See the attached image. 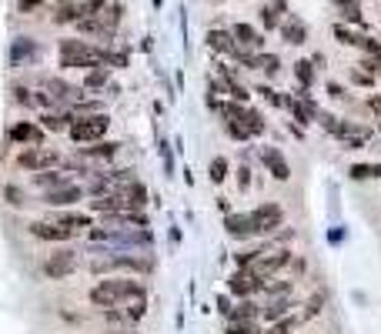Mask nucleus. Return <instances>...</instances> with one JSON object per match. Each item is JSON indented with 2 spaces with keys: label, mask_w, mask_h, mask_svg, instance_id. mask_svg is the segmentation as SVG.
Segmentation results:
<instances>
[{
  "label": "nucleus",
  "mask_w": 381,
  "mask_h": 334,
  "mask_svg": "<svg viewBox=\"0 0 381 334\" xmlns=\"http://www.w3.org/2000/svg\"><path fill=\"white\" fill-rule=\"evenodd\" d=\"M148 281L141 277H131V274H114V277H101L91 291H87V301L97 311H107V307H121L127 301H138V298H148Z\"/></svg>",
  "instance_id": "f257e3e1"
},
{
  "label": "nucleus",
  "mask_w": 381,
  "mask_h": 334,
  "mask_svg": "<svg viewBox=\"0 0 381 334\" xmlns=\"http://www.w3.org/2000/svg\"><path fill=\"white\" fill-rule=\"evenodd\" d=\"M87 271L94 277H114V274H131V277H144L154 271V258H148L144 251H104L91 258Z\"/></svg>",
  "instance_id": "f03ea898"
},
{
  "label": "nucleus",
  "mask_w": 381,
  "mask_h": 334,
  "mask_svg": "<svg viewBox=\"0 0 381 334\" xmlns=\"http://www.w3.org/2000/svg\"><path fill=\"white\" fill-rule=\"evenodd\" d=\"M97 64H101V47L87 44L80 37L57 41V67H64V71H91Z\"/></svg>",
  "instance_id": "7ed1b4c3"
},
{
  "label": "nucleus",
  "mask_w": 381,
  "mask_h": 334,
  "mask_svg": "<svg viewBox=\"0 0 381 334\" xmlns=\"http://www.w3.org/2000/svg\"><path fill=\"white\" fill-rule=\"evenodd\" d=\"M80 268H84V258H80L77 247H57V251H50V254L37 264L41 277H47V281H67V277L77 274Z\"/></svg>",
  "instance_id": "20e7f679"
},
{
  "label": "nucleus",
  "mask_w": 381,
  "mask_h": 334,
  "mask_svg": "<svg viewBox=\"0 0 381 334\" xmlns=\"http://www.w3.org/2000/svg\"><path fill=\"white\" fill-rule=\"evenodd\" d=\"M64 164V154L57 147H24V151L14 157V167L17 170H27V174H41V170H54V167Z\"/></svg>",
  "instance_id": "39448f33"
},
{
  "label": "nucleus",
  "mask_w": 381,
  "mask_h": 334,
  "mask_svg": "<svg viewBox=\"0 0 381 334\" xmlns=\"http://www.w3.org/2000/svg\"><path fill=\"white\" fill-rule=\"evenodd\" d=\"M251 224H254V238H271L278 228H285V204H278V201H261L254 204L251 211Z\"/></svg>",
  "instance_id": "423d86ee"
},
{
  "label": "nucleus",
  "mask_w": 381,
  "mask_h": 334,
  "mask_svg": "<svg viewBox=\"0 0 381 334\" xmlns=\"http://www.w3.org/2000/svg\"><path fill=\"white\" fill-rule=\"evenodd\" d=\"M107 131H110V117L107 114H91V117H77L67 127V137H71V144L84 147V144H94V140H104Z\"/></svg>",
  "instance_id": "0eeeda50"
},
{
  "label": "nucleus",
  "mask_w": 381,
  "mask_h": 334,
  "mask_svg": "<svg viewBox=\"0 0 381 334\" xmlns=\"http://www.w3.org/2000/svg\"><path fill=\"white\" fill-rule=\"evenodd\" d=\"M261 288H264V277L254 274V268H234L228 274V294L234 301H241V298H258Z\"/></svg>",
  "instance_id": "6e6552de"
},
{
  "label": "nucleus",
  "mask_w": 381,
  "mask_h": 334,
  "mask_svg": "<svg viewBox=\"0 0 381 334\" xmlns=\"http://www.w3.org/2000/svg\"><path fill=\"white\" fill-rule=\"evenodd\" d=\"M258 164L268 170V177L271 181H291V161L285 157V151L281 147H275V144H264V147H258Z\"/></svg>",
  "instance_id": "1a4fd4ad"
},
{
  "label": "nucleus",
  "mask_w": 381,
  "mask_h": 334,
  "mask_svg": "<svg viewBox=\"0 0 381 334\" xmlns=\"http://www.w3.org/2000/svg\"><path fill=\"white\" fill-rule=\"evenodd\" d=\"M27 234H31L34 241H44V244H71L77 238V231L64 228V224H54V221H47V217L31 221V224H27Z\"/></svg>",
  "instance_id": "9d476101"
},
{
  "label": "nucleus",
  "mask_w": 381,
  "mask_h": 334,
  "mask_svg": "<svg viewBox=\"0 0 381 334\" xmlns=\"http://www.w3.org/2000/svg\"><path fill=\"white\" fill-rule=\"evenodd\" d=\"M291 258H294V251L291 247H271V251H264L254 264V274H261L264 281L268 277H278V274H285L291 268Z\"/></svg>",
  "instance_id": "9b49d317"
},
{
  "label": "nucleus",
  "mask_w": 381,
  "mask_h": 334,
  "mask_svg": "<svg viewBox=\"0 0 381 334\" xmlns=\"http://www.w3.org/2000/svg\"><path fill=\"white\" fill-rule=\"evenodd\" d=\"M87 201V194H84V184H64V187H54V191H44L41 194V204H47V208H77V204H84Z\"/></svg>",
  "instance_id": "f8f14e48"
},
{
  "label": "nucleus",
  "mask_w": 381,
  "mask_h": 334,
  "mask_svg": "<svg viewBox=\"0 0 381 334\" xmlns=\"http://www.w3.org/2000/svg\"><path fill=\"white\" fill-rule=\"evenodd\" d=\"M74 154L77 157H84L87 164H94V167H101V164H107V161H114L117 154H121V140H94V144H84V147H74Z\"/></svg>",
  "instance_id": "ddd939ff"
},
{
  "label": "nucleus",
  "mask_w": 381,
  "mask_h": 334,
  "mask_svg": "<svg viewBox=\"0 0 381 334\" xmlns=\"http://www.w3.org/2000/svg\"><path fill=\"white\" fill-rule=\"evenodd\" d=\"M7 137H10V144H17V147H41L47 131L37 121H17V124H10Z\"/></svg>",
  "instance_id": "4468645a"
},
{
  "label": "nucleus",
  "mask_w": 381,
  "mask_h": 334,
  "mask_svg": "<svg viewBox=\"0 0 381 334\" xmlns=\"http://www.w3.org/2000/svg\"><path fill=\"white\" fill-rule=\"evenodd\" d=\"M228 31H231L234 44L241 47V50H251V54L264 50V34H261L254 24H247V20H238V24H231Z\"/></svg>",
  "instance_id": "2eb2a0df"
},
{
  "label": "nucleus",
  "mask_w": 381,
  "mask_h": 334,
  "mask_svg": "<svg viewBox=\"0 0 381 334\" xmlns=\"http://www.w3.org/2000/svg\"><path fill=\"white\" fill-rule=\"evenodd\" d=\"M224 234H228L231 241H254V224H251V217H247V211L238 214V211H231L224 214Z\"/></svg>",
  "instance_id": "dca6fc26"
},
{
  "label": "nucleus",
  "mask_w": 381,
  "mask_h": 334,
  "mask_svg": "<svg viewBox=\"0 0 381 334\" xmlns=\"http://www.w3.org/2000/svg\"><path fill=\"white\" fill-rule=\"evenodd\" d=\"M294 307H298L294 294L291 298H268V301H261V324H275V321L288 318V314H294Z\"/></svg>",
  "instance_id": "f3484780"
},
{
  "label": "nucleus",
  "mask_w": 381,
  "mask_h": 334,
  "mask_svg": "<svg viewBox=\"0 0 381 334\" xmlns=\"http://www.w3.org/2000/svg\"><path fill=\"white\" fill-rule=\"evenodd\" d=\"M47 221H54V224H64V228H71V231H87L94 228V214L91 211H74V208H61V211H54Z\"/></svg>",
  "instance_id": "a211bd4d"
},
{
  "label": "nucleus",
  "mask_w": 381,
  "mask_h": 334,
  "mask_svg": "<svg viewBox=\"0 0 381 334\" xmlns=\"http://www.w3.org/2000/svg\"><path fill=\"white\" fill-rule=\"evenodd\" d=\"M278 34H281V41H285V44H291V47L308 44V24L298 14L285 17V20H281V27H278Z\"/></svg>",
  "instance_id": "6ab92c4d"
},
{
  "label": "nucleus",
  "mask_w": 381,
  "mask_h": 334,
  "mask_svg": "<svg viewBox=\"0 0 381 334\" xmlns=\"http://www.w3.org/2000/svg\"><path fill=\"white\" fill-rule=\"evenodd\" d=\"M204 44L211 47L217 57H224V61H231V57H234V50H238V44H234L231 31H224V27H211V31L204 34Z\"/></svg>",
  "instance_id": "aec40b11"
},
{
  "label": "nucleus",
  "mask_w": 381,
  "mask_h": 334,
  "mask_svg": "<svg viewBox=\"0 0 381 334\" xmlns=\"http://www.w3.org/2000/svg\"><path fill=\"white\" fill-rule=\"evenodd\" d=\"M124 201H127V211H148V201H151V191H148V184L134 177L131 184H124L121 187Z\"/></svg>",
  "instance_id": "412c9836"
},
{
  "label": "nucleus",
  "mask_w": 381,
  "mask_h": 334,
  "mask_svg": "<svg viewBox=\"0 0 381 334\" xmlns=\"http://www.w3.org/2000/svg\"><path fill=\"white\" fill-rule=\"evenodd\" d=\"M258 14H261V27H264V31H278L281 20L288 17V0H268Z\"/></svg>",
  "instance_id": "4be33fe9"
},
{
  "label": "nucleus",
  "mask_w": 381,
  "mask_h": 334,
  "mask_svg": "<svg viewBox=\"0 0 381 334\" xmlns=\"http://www.w3.org/2000/svg\"><path fill=\"white\" fill-rule=\"evenodd\" d=\"M74 177L71 174H64L61 167H54V170H41V174H31V187H37L41 194L44 191H54V187H64V184H71Z\"/></svg>",
  "instance_id": "5701e85b"
},
{
  "label": "nucleus",
  "mask_w": 381,
  "mask_h": 334,
  "mask_svg": "<svg viewBox=\"0 0 381 334\" xmlns=\"http://www.w3.org/2000/svg\"><path fill=\"white\" fill-rule=\"evenodd\" d=\"M335 10L341 14V24H354L365 34V14H361V0H331Z\"/></svg>",
  "instance_id": "b1692460"
},
{
  "label": "nucleus",
  "mask_w": 381,
  "mask_h": 334,
  "mask_svg": "<svg viewBox=\"0 0 381 334\" xmlns=\"http://www.w3.org/2000/svg\"><path fill=\"white\" fill-rule=\"evenodd\" d=\"M281 57L278 54H271V50H258L254 57H251V71H258V74H264V77H278L281 74Z\"/></svg>",
  "instance_id": "393cba45"
},
{
  "label": "nucleus",
  "mask_w": 381,
  "mask_h": 334,
  "mask_svg": "<svg viewBox=\"0 0 381 334\" xmlns=\"http://www.w3.org/2000/svg\"><path fill=\"white\" fill-rule=\"evenodd\" d=\"M224 321H261V301L258 298H241V301H234V307H231V314Z\"/></svg>",
  "instance_id": "a878e982"
},
{
  "label": "nucleus",
  "mask_w": 381,
  "mask_h": 334,
  "mask_svg": "<svg viewBox=\"0 0 381 334\" xmlns=\"http://www.w3.org/2000/svg\"><path fill=\"white\" fill-rule=\"evenodd\" d=\"M37 124H41L44 131H50V134H67V127L74 124V117H71L67 110H44Z\"/></svg>",
  "instance_id": "bb28decb"
},
{
  "label": "nucleus",
  "mask_w": 381,
  "mask_h": 334,
  "mask_svg": "<svg viewBox=\"0 0 381 334\" xmlns=\"http://www.w3.org/2000/svg\"><path fill=\"white\" fill-rule=\"evenodd\" d=\"M231 161H228V154H214L211 161H208V181L214 184V187H221V184H228L231 177Z\"/></svg>",
  "instance_id": "cd10ccee"
},
{
  "label": "nucleus",
  "mask_w": 381,
  "mask_h": 334,
  "mask_svg": "<svg viewBox=\"0 0 381 334\" xmlns=\"http://www.w3.org/2000/svg\"><path fill=\"white\" fill-rule=\"evenodd\" d=\"M107 84H110V67H104V64H97V67H91V71H84V91L87 94H97L104 91Z\"/></svg>",
  "instance_id": "c85d7f7f"
},
{
  "label": "nucleus",
  "mask_w": 381,
  "mask_h": 334,
  "mask_svg": "<svg viewBox=\"0 0 381 334\" xmlns=\"http://www.w3.org/2000/svg\"><path fill=\"white\" fill-rule=\"evenodd\" d=\"M241 124L247 127V134L251 137H264L268 134V121H264V114H261L258 107H244V114H241Z\"/></svg>",
  "instance_id": "c756f323"
},
{
  "label": "nucleus",
  "mask_w": 381,
  "mask_h": 334,
  "mask_svg": "<svg viewBox=\"0 0 381 334\" xmlns=\"http://www.w3.org/2000/svg\"><path fill=\"white\" fill-rule=\"evenodd\" d=\"M50 20H54L57 27H64V24H77V20H80V7H77V0H57V7H54Z\"/></svg>",
  "instance_id": "7c9ffc66"
},
{
  "label": "nucleus",
  "mask_w": 381,
  "mask_h": 334,
  "mask_svg": "<svg viewBox=\"0 0 381 334\" xmlns=\"http://www.w3.org/2000/svg\"><path fill=\"white\" fill-rule=\"evenodd\" d=\"M294 284H298V281L278 274V277H268V281H264L261 294H268V298H291V294H294Z\"/></svg>",
  "instance_id": "2f4dec72"
},
{
  "label": "nucleus",
  "mask_w": 381,
  "mask_h": 334,
  "mask_svg": "<svg viewBox=\"0 0 381 334\" xmlns=\"http://www.w3.org/2000/svg\"><path fill=\"white\" fill-rule=\"evenodd\" d=\"M251 94H261V97H264L271 107H278V110H291V94L275 91L271 84H254V91Z\"/></svg>",
  "instance_id": "473e14b6"
},
{
  "label": "nucleus",
  "mask_w": 381,
  "mask_h": 334,
  "mask_svg": "<svg viewBox=\"0 0 381 334\" xmlns=\"http://www.w3.org/2000/svg\"><path fill=\"white\" fill-rule=\"evenodd\" d=\"M121 17H124V3L114 0V3H107L104 10L97 14V20H101V27H104L107 34H114V31H117V24H121Z\"/></svg>",
  "instance_id": "72a5a7b5"
},
{
  "label": "nucleus",
  "mask_w": 381,
  "mask_h": 334,
  "mask_svg": "<svg viewBox=\"0 0 381 334\" xmlns=\"http://www.w3.org/2000/svg\"><path fill=\"white\" fill-rule=\"evenodd\" d=\"M305 324V318L301 314H288V318H281L275 321V324H268L261 334H298V328Z\"/></svg>",
  "instance_id": "f704fd0d"
},
{
  "label": "nucleus",
  "mask_w": 381,
  "mask_h": 334,
  "mask_svg": "<svg viewBox=\"0 0 381 334\" xmlns=\"http://www.w3.org/2000/svg\"><path fill=\"white\" fill-rule=\"evenodd\" d=\"M101 318L110 324V331H127V328H134L124 307H107V311H101Z\"/></svg>",
  "instance_id": "c9c22d12"
},
{
  "label": "nucleus",
  "mask_w": 381,
  "mask_h": 334,
  "mask_svg": "<svg viewBox=\"0 0 381 334\" xmlns=\"http://www.w3.org/2000/svg\"><path fill=\"white\" fill-rule=\"evenodd\" d=\"M315 64L308 61V57H301V61L294 64V77H298V87H305V91H311L315 87Z\"/></svg>",
  "instance_id": "e433bc0d"
},
{
  "label": "nucleus",
  "mask_w": 381,
  "mask_h": 334,
  "mask_svg": "<svg viewBox=\"0 0 381 334\" xmlns=\"http://www.w3.org/2000/svg\"><path fill=\"white\" fill-rule=\"evenodd\" d=\"M324 301H328V291H315V294L305 301V307H301V318H305V321L318 318L321 311H324Z\"/></svg>",
  "instance_id": "4c0bfd02"
},
{
  "label": "nucleus",
  "mask_w": 381,
  "mask_h": 334,
  "mask_svg": "<svg viewBox=\"0 0 381 334\" xmlns=\"http://www.w3.org/2000/svg\"><path fill=\"white\" fill-rule=\"evenodd\" d=\"M231 177H234V184H238V194H247V191H251V181H254V170H251V164L244 161V164H238L234 170H231Z\"/></svg>",
  "instance_id": "58836bf2"
},
{
  "label": "nucleus",
  "mask_w": 381,
  "mask_h": 334,
  "mask_svg": "<svg viewBox=\"0 0 381 334\" xmlns=\"http://www.w3.org/2000/svg\"><path fill=\"white\" fill-rule=\"evenodd\" d=\"M331 34H335L338 44H345V47H358V41H361V34H354L348 24H341V20H338V24H331Z\"/></svg>",
  "instance_id": "ea45409f"
},
{
  "label": "nucleus",
  "mask_w": 381,
  "mask_h": 334,
  "mask_svg": "<svg viewBox=\"0 0 381 334\" xmlns=\"http://www.w3.org/2000/svg\"><path fill=\"white\" fill-rule=\"evenodd\" d=\"M261 321H224V334H261Z\"/></svg>",
  "instance_id": "a19ab883"
},
{
  "label": "nucleus",
  "mask_w": 381,
  "mask_h": 334,
  "mask_svg": "<svg viewBox=\"0 0 381 334\" xmlns=\"http://www.w3.org/2000/svg\"><path fill=\"white\" fill-rule=\"evenodd\" d=\"M124 311H127V318H131V324H141V321L148 318V298H138V301H127L121 304Z\"/></svg>",
  "instance_id": "79ce46f5"
},
{
  "label": "nucleus",
  "mask_w": 381,
  "mask_h": 334,
  "mask_svg": "<svg viewBox=\"0 0 381 334\" xmlns=\"http://www.w3.org/2000/svg\"><path fill=\"white\" fill-rule=\"evenodd\" d=\"M358 50H361V57H375V61H381V41H378V37H368V34H361Z\"/></svg>",
  "instance_id": "37998d69"
},
{
  "label": "nucleus",
  "mask_w": 381,
  "mask_h": 334,
  "mask_svg": "<svg viewBox=\"0 0 381 334\" xmlns=\"http://www.w3.org/2000/svg\"><path fill=\"white\" fill-rule=\"evenodd\" d=\"M224 134H228L231 140H238V144H247V140H254V137L247 134V127H244L241 121H224Z\"/></svg>",
  "instance_id": "c03bdc74"
},
{
  "label": "nucleus",
  "mask_w": 381,
  "mask_h": 334,
  "mask_svg": "<svg viewBox=\"0 0 381 334\" xmlns=\"http://www.w3.org/2000/svg\"><path fill=\"white\" fill-rule=\"evenodd\" d=\"M3 204H10V208H24V204H27V194H24L17 184H3Z\"/></svg>",
  "instance_id": "a18cd8bd"
},
{
  "label": "nucleus",
  "mask_w": 381,
  "mask_h": 334,
  "mask_svg": "<svg viewBox=\"0 0 381 334\" xmlns=\"http://www.w3.org/2000/svg\"><path fill=\"white\" fill-rule=\"evenodd\" d=\"M351 84H354V87H375V84H378V80H375V77L371 74H365V71H361V67H358V64H354V67H351Z\"/></svg>",
  "instance_id": "49530a36"
},
{
  "label": "nucleus",
  "mask_w": 381,
  "mask_h": 334,
  "mask_svg": "<svg viewBox=\"0 0 381 334\" xmlns=\"http://www.w3.org/2000/svg\"><path fill=\"white\" fill-rule=\"evenodd\" d=\"M10 94H14V104H20V107H37V104H34V91H27L24 84H14V87H10Z\"/></svg>",
  "instance_id": "de8ad7c7"
},
{
  "label": "nucleus",
  "mask_w": 381,
  "mask_h": 334,
  "mask_svg": "<svg viewBox=\"0 0 381 334\" xmlns=\"http://www.w3.org/2000/svg\"><path fill=\"white\" fill-rule=\"evenodd\" d=\"M231 307H234V298H231V294H217V298H214V311H217L221 318H228Z\"/></svg>",
  "instance_id": "09e8293b"
},
{
  "label": "nucleus",
  "mask_w": 381,
  "mask_h": 334,
  "mask_svg": "<svg viewBox=\"0 0 381 334\" xmlns=\"http://www.w3.org/2000/svg\"><path fill=\"white\" fill-rule=\"evenodd\" d=\"M348 177L351 181H371V164H351Z\"/></svg>",
  "instance_id": "8fccbe9b"
},
{
  "label": "nucleus",
  "mask_w": 381,
  "mask_h": 334,
  "mask_svg": "<svg viewBox=\"0 0 381 334\" xmlns=\"http://www.w3.org/2000/svg\"><path fill=\"white\" fill-rule=\"evenodd\" d=\"M324 91H328V97H331V101H348L345 84H338V80H328V84H324Z\"/></svg>",
  "instance_id": "3c124183"
},
{
  "label": "nucleus",
  "mask_w": 381,
  "mask_h": 334,
  "mask_svg": "<svg viewBox=\"0 0 381 334\" xmlns=\"http://www.w3.org/2000/svg\"><path fill=\"white\" fill-rule=\"evenodd\" d=\"M365 74H371L375 80H381V61H375V57H361V64H358Z\"/></svg>",
  "instance_id": "603ef678"
},
{
  "label": "nucleus",
  "mask_w": 381,
  "mask_h": 334,
  "mask_svg": "<svg viewBox=\"0 0 381 334\" xmlns=\"http://www.w3.org/2000/svg\"><path fill=\"white\" fill-rule=\"evenodd\" d=\"M305 271H308V261L301 258V254H294V258H291V281L305 277Z\"/></svg>",
  "instance_id": "864d4df0"
},
{
  "label": "nucleus",
  "mask_w": 381,
  "mask_h": 334,
  "mask_svg": "<svg viewBox=\"0 0 381 334\" xmlns=\"http://www.w3.org/2000/svg\"><path fill=\"white\" fill-rule=\"evenodd\" d=\"M47 0H17V14H34V10H41Z\"/></svg>",
  "instance_id": "5fc2aeb1"
},
{
  "label": "nucleus",
  "mask_w": 381,
  "mask_h": 334,
  "mask_svg": "<svg viewBox=\"0 0 381 334\" xmlns=\"http://www.w3.org/2000/svg\"><path fill=\"white\" fill-rule=\"evenodd\" d=\"M368 140L365 137H348V140H341V151H365Z\"/></svg>",
  "instance_id": "6e6d98bb"
},
{
  "label": "nucleus",
  "mask_w": 381,
  "mask_h": 334,
  "mask_svg": "<svg viewBox=\"0 0 381 334\" xmlns=\"http://www.w3.org/2000/svg\"><path fill=\"white\" fill-rule=\"evenodd\" d=\"M365 107L375 114V117H381V94H371V97L365 101Z\"/></svg>",
  "instance_id": "4d7b16f0"
},
{
  "label": "nucleus",
  "mask_w": 381,
  "mask_h": 334,
  "mask_svg": "<svg viewBox=\"0 0 381 334\" xmlns=\"http://www.w3.org/2000/svg\"><path fill=\"white\" fill-rule=\"evenodd\" d=\"M214 201H217V211L221 214H231V201L228 198H214Z\"/></svg>",
  "instance_id": "13d9d810"
},
{
  "label": "nucleus",
  "mask_w": 381,
  "mask_h": 334,
  "mask_svg": "<svg viewBox=\"0 0 381 334\" xmlns=\"http://www.w3.org/2000/svg\"><path fill=\"white\" fill-rule=\"evenodd\" d=\"M371 181H381V161H375V164H371Z\"/></svg>",
  "instance_id": "bf43d9fd"
},
{
  "label": "nucleus",
  "mask_w": 381,
  "mask_h": 334,
  "mask_svg": "<svg viewBox=\"0 0 381 334\" xmlns=\"http://www.w3.org/2000/svg\"><path fill=\"white\" fill-rule=\"evenodd\" d=\"M107 334H138L134 328H127V331H107Z\"/></svg>",
  "instance_id": "052dcab7"
},
{
  "label": "nucleus",
  "mask_w": 381,
  "mask_h": 334,
  "mask_svg": "<svg viewBox=\"0 0 381 334\" xmlns=\"http://www.w3.org/2000/svg\"><path fill=\"white\" fill-rule=\"evenodd\" d=\"M378 41H381V37H378Z\"/></svg>",
  "instance_id": "680f3d73"
}]
</instances>
